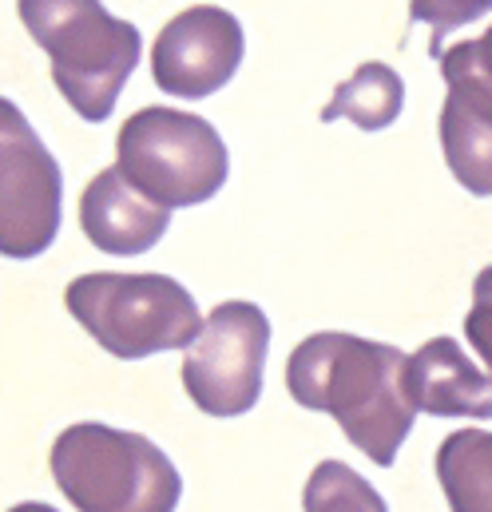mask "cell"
Segmentation results:
<instances>
[{"mask_svg":"<svg viewBox=\"0 0 492 512\" xmlns=\"http://www.w3.org/2000/svg\"><path fill=\"white\" fill-rule=\"evenodd\" d=\"M286 389L310 413H330L354 449L389 469L413 433L417 409L405 393V354L389 342L322 330L294 346Z\"/></svg>","mask_w":492,"mask_h":512,"instance_id":"obj_1","label":"cell"},{"mask_svg":"<svg viewBox=\"0 0 492 512\" xmlns=\"http://www.w3.org/2000/svg\"><path fill=\"white\" fill-rule=\"evenodd\" d=\"M16 12L48 56L52 84L68 108L88 124H104L143 56L139 28L100 0H16Z\"/></svg>","mask_w":492,"mask_h":512,"instance_id":"obj_2","label":"cell"},{"mask_svg":"<svg viewBox=\"0 0 492 512\" xmlns=\"http://www.w3.org/2000/svg\"><path fill=\"white\" fill-rule=\"evenodd\" d=\"M48 473L76 512H175L183 477L143 433L104 421L68 425L48 449Z\"/></svg>","mask_w":492,"mask_h":512,"instance_id":"obj_3","label":"cell"},{"mask_svg":"<svg viewBox=\"0 0 492 512\" xmlns=\"http://www.w3.org/2000/svg\"><path fill=\"white\" fill-rule=\"evenodd\" d=\"M64 306L120 362L187 350L203 326L191 290L171 274L92 270L68 282Z\"/></svg>","mask_w":492,"mask_h":512,"instance_id":"obj_4","label":"cell"},{"mask_svg":"<svg viewBox=\"0 0 492 512\" xmlns=\"http://www.w3.org/2000/svg\"><path fill=\"white\" fill-rule=\"evenodd\" d=\"M120 175L151 203L199 207L227 183L231 155L215 124L183 108H139L116 135Z\"/></svg>","mask_w":492,"mask_h":512,"instance_id":"obj_5","label":"cell"},{"mask_svg":"<svg viewBox=\"0 0 492 512\" xmlns=\"http://www.w3.org/2000/svg\"><path fill=\"white\" fill-rule=\"evenodd\" d=\"M270 318L254 302H219L183 358V389L207 417H243L262 397Z\"/></svg>","mask_w":492,"mask_h":512,"instance_id":"obj_6","label":"cell"},{"mask_svg":"<svg viewBox=\"0 0 492 512\" xmlns=\"http://www.w3.org/2000/svg\"><path fill=\"white\" fill-rule=\"evenodd\" d=\"M64 175L24 112L0 96V258H40L60 235Z\"/></svg>","mask_w":492,"mask_h":512,"instance_id":"obj_7","label":"cell"},{"mask_svg":"<svg viewBox=\"0 0 492 512\" xmlns=\"http://www.w3.org/2000/svg\"><path fill=\"white\" fill-rule=\"evenodd\" d=\"M243 24L219 4H195L171 16L151 44V80L179 100H207L231 84L243 64Z\"/></svg>","mask_w":492,"mask_h":512,"instance_id":"obj_8","label":"cell"},{"mask_svg":"<svg viewBox=\"0 0 492 512\" xmlns=\"http://www.w3.org/2000/svg\"><path fill=\"white\" fill-rule=\"evenodd\" d=\"M171 227V211L139 195L120 167H104L80 195V231L104 255H143L151 251Z\"/></svg>","mask_w":492,"mask_h":512,"instance_id":"obj_9","label":"cell"},{"mask_svg":"<svg viewBox=\"0 0 492 512\" xmlns=\"http://www.w3.org/2000/svg\"><path fill=\"white\" fill-rule=\"evenodd\" d=\"M405 393L417 413L433 417H492V378L469 362L457 338H429L405 358Z\"/></svg>","mask_w":492,"mask_h":512,"instance_id":"obj_10","label":"cell"},{"mask_svg":"<svg viewBox=\"0 0 492 512\" xmlns=\"http://www.w3.org/2000/svg\"><path fill=\"white\" fill-rule=\"evenodd\" d=\"M437 481L449 512H492V433L457 429L437 445Z\"/></svg>","mask_w":492,"mask_h":512,"instance_id":"obj_11","label":"cell"},{"mask_svg":"<svg viewBox=\"0 0 492 512\" xmlns=\"http://www.w3.org/2000/svg\"><path fill=\"white\" fill-rule=\"evenodd\" d=\"M401 108H405L401 76L381 60H366L350 80L334 88V100L322 108V124L350 120L362 131H385L401 116Z\"/></svg>","mask_w":492,"mask_h":512,"instance_id":"obj_12","label":"cell"},{"mask_svg":"<svg viewBox=\"0 0 492 512\" xmlns=\"http://www.w3.org/2000/svg\"><path fill=\"white\" fill-rule=\"evenodd\" d=\"M437 131H441V151L453 179L469 195L492 199V124L477 120L473 112H465L457 100L445 96Z\"/></svg>","mask_w":492,"mask_h":512,"instance_id":"obj_13","label":"cell"},{"mask_svg":"<svg viewBox=\"0 0 492 512\" xmlns=\"http://www.w3.org/2000/svg\"><path fill=\"white\" fill-rule=\"evenodd\" d=\"M437 60H441L449 100H457L465 112L492 124V24L477 40L445 48Z\"/></svg>","mask_w":492,"mask_h":512,"instance_id":"obj_14","label":"cell"},{"mask_svg":"<svg viewBox=\"0 0 492 512\" xmlns=\"http://www.w3.org/2000/svg\"><path fill=\"white\" fill-rule=\"evenodd\" d=\"M302 512H389L381 493L362 473H354L346 461H322L306 489H302Z\"/></svg>","mask_w":492,"mask_h":512,"instance_id":"obj_15","label":"cell"},{"mask_svg":"<svg viewBox=\"0 0 492 512\" xmlns=\"http://www.w3.org/2000/svg\"><path fill=\"white\" fill-rule=\"evenodd\" d=\"M485 12H492V0H409V16L417 24H429V32H433V44H429L433 60L445 52L449 32L481 20Z\"/></svg>","mask_w":492,"mask_h":512,"instance_id":"obj_16","label":"cell"},{"mask_svg":"<svg viewBox=\"0 0 492 512\" xmlns=\"http://www.w3.org/2000/svg\"><path fill=\"white\" fill-rule=\"evenodd\" d=\"M465 338L485 362V374L492 378V262L473 282V306L465 314Z\"/></svg>","mask_w":492,"mask_h":512,"instance_id":"obj_17","label":"cell"},{"mask_svg":"<svg viewBox=\"0 0 492 512\" xmlns=\"http://www.w3.org/2000/svg\"><path fill=\"white\" fill-rule=\"evenodd\" d=\"M8 512H60V509H52V505H44V501H24V505H12Z\"/></svg>","mask_w":492,"mask_h":512,"instance_id":"obj_18","label":"cell"}]
</instances>
